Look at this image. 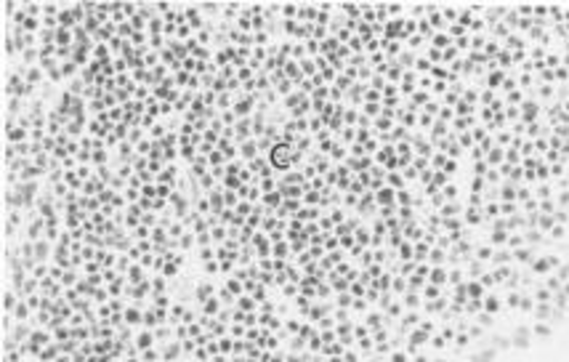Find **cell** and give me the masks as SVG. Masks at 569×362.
I'll use <instances>...</instances> for the list:
<instances>
[{
    "mask_svg": "<svg viewBox=\"0 0 569 362\" xmlns=\"http://www.w3.org/2000/svg\"><path fill=\"white\" fill-rule=\"evenodd\" d=\"M139 346H152V335L147 333V335H141L139 338Z\"/></svg>",
    "mask_w": 569,
    "mask_h": 362,
    "instance_id": "6da1fadb",
    "label": "cell"
},
{
    "mask_svg": "<svg viewBox=\"0 0 569 362\" xmlns=\"http://www.w3.org/2000/svg\"><path fill=\"white\" fill-rule=\"evenodd\" d=\"M6 309H8V311L14 309V296H11V293H6Z\"/></svg>",
    "mask_w": 569,
    "mask_h": 362,
    "instance_id": "7a4b0ae2",
    "label": "cell"
}]
</instances>
